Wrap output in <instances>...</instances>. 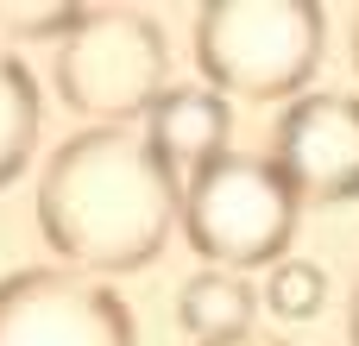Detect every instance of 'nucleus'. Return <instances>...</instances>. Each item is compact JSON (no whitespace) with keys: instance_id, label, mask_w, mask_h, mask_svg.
<instances>
[{"instance_id":"obj_1","label":"nucleus","mask_w":359,"mask_h":346,"mask_svg":"<svg viewBox=\"0 0 359 346\" xmlns=\"http://www.w3.org/2000/svg\"><path fill=\"white\" fill-rule=\"evenodd\" d=\"M183 221V177L139 126H82L38 170V233L82 277L139 271Z\"/></svg>"},{"instance_id":"obj_2","label":"nucleus","mask_w":359,"mask_h":346,"mask_svg":"<svg viewBox=\"0 0 359 346\" xmlns=\"http://www.w3.org/2000/svg\"><path fill=\"white\" fill-rule=\"evenodd\" d=\"M183 240L208 258V271H259L284 265L303 227V189L278 170L271 151H227L183 183Z\"/></svg>"},{"instance_id":"obj_3","label":"nucleus","mask_w":359,"mask_h":346,"mask_svg":"<svg viewBox=\"0 0 359 346\" xmlns=\"http://www.w3.org/2000/svg\"><path fill=\"white\" fill-rule=\"evenodd\" d=\"M328 44L316 0H208L196 13V69L240 101H297Z\"/></svg>"},{"instance_id":"obj_4","label":"nucleus","mask_w":359,"mask_h":346,"mask_svg":"<svg viewBox=\"0 0 359 346\" xmlns=\"http://www.w3.org/2000/svg\"><path fill=\"white\" fill-rule=\"evenodd\" d=\"M170 88L164 25L139 6H82L76 32L57 44V95L88 126H133Z\"/></svg>"},{"instance_id":"obj_5","label":"nucleus","mask_w":359,"mask_h":346,"mask_svg":"<svg viewBox=\"0 0 359 346\" xmlns=\"http://www.w3.org/2000/svg\"><path fill=\"white\" fill-rule=\"evenodd\" d=\"M0 346H139L126 303L69 265L0 277Z\"/></svg>"},{"instance_id":"obj_6","label":"nucleus","mask_w":359,"mask_h":346,"mask_svg":"<svg viewBox=\"0 0 359 346\" xmlns=\"http://www.w3.org/2000/svg\"><path fill=\"white\" fill-rule=\"evenodd\" d=\"M271 158L303 202H359V95H297L271 126Z\"/></svg>"},{"instance_id":"obj_7","label":"nucleus","mask_w":359,"mask_h":346,"mask_svg":"<svg viewBox=\"0 0 359 346\" xmlns=\"http://www.w3.org/2000/svg\"><path fill=\"white\" fill-rule=\"evenodd\" d=\"M145 139L177 177H196V170H208L215 158L233 151L227 145L233 139V107L208 82H170L164 101L145 113Z\"/></svg>"},{"instance_id":"obj_8","label":"nucleus","mask_w":359,"mask_h":346,"mask_svg":"<svg viewBox=\"0 0 359 346\" xmlns=\"http://www.w3.org/2000/svg\"><path fill=\"white\" fill-rule=\"evenodd\" d=\"M252 315H259V296L240 271H196L177 290V328L196 346H221V340L252 334Z\"/></svg>"},{"instance_id":"obj_9","label":"nucleus","mask_w":359,"mask_h":346,"mask_svg":"<svg viewBox=\"0 0 359 346\" xmlns=\"http://www.w3.org/2000/svg\"><path fill=\"white\" fill-rule=\"evenodd\" d=\"M38 132H44V95H38V76L0 44V189L32 164Z\"/></svg>"},{"instance_id":"obj_10","label":"nucleus","mask_w":359,"mask_h":346,"mask_svg":"<svg viewBox=\"0 0 359 346\" xmlns=\"http://www.w3.org/2000/svg\"><path fill=\"white\" fill-rule=\"evenodd\" d=\"M265 309H271L278 321H316V315L328 309V271L309 265V258L271 265V277H265Z\"/></svg>"},{"instance_id":"obj_11","label":"nucleus","mask_w":359,"mask_h":346,"mask_svg":"<svg viewBox=\"0 0 359 346\" xmlns=\"http://www.w3.org/2000/svg\"><path fill=\"white\" fill-rule=\"evenodd\" d=\"M82 19L76 0H0V44H32V38H69Z\"/></svg>"},{"instance_id":"obj_12","label":"nucleus","mask_w":359,"mask_h":346,"mask_svg":"<svg viewBox=\"0 0 359 346\" xmlns=\"http://www.w3.org/2000/svg\"><path fill=\"white\" fill-rule=\"evenodd\" d=\"M221 346H290V340H278V334H259V328H252V334H240V340H221Z\"/></svg>"},{"instance_id":"obj_13","label":"nucleus","mask_w":359,"mask_h":346,"mask_svg":"<svg viewBox=\"0 0 359 346\" xmlns=\"http://www.w3.org/2000/svg\"><path fill=\"white\" fill-rule=\"evenodd\" d=\"M347 340L359 346V284H353V296H347Z\"/></svg>"},{"instance_id":"obj_14","label":"nucleus","mask_w":359,"mask_h":346,"mask_svg":"<svg viewBox=\"0 0 359 346\" xmlns=\"http://www.w3.org/2000/svg\"><path fill=\"white\" fill-rule=\"evenodd\" d=\"M353 63H359V19H353Z\"/></svg>"}]
</instances>
